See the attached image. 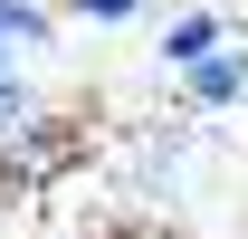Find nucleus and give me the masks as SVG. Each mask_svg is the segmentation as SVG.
Wrapping results in <instances>:
<instances>
[{
  "mask_svg": "<svg viewBox=\"0 0 248 239\" xmlns=\"http://www.w3.org/2000/svg\"><path fill=\"white\" fill-rule=\"evenodd\" d=\"M77 163H86V124L77 115H19L0 134V191H48Z\"/></svg>",
  "mask_w": 248,
  "mask_h": 239,
  "instance_id": "f257e3e1",
  "label": "nucleus"
},
{
  "mask_svg": "<svg viewBox=\"0 0 248 239\" xmlns=\"http://www.w3.org/2000/svg\"><path fill=\"white\" fill-rule=\"evenodd\" d=\"M182 96L201 105V115H219V105H239V96H248V48H239V38H219L210 58H201V67L182 77Z\"/></svg>",
  "mask_w": 248,
  "mask_h": 239,
  "instance_id": "f03ea898",
  "label": "nucleus"
},
{
  "mask_svg": "<svg viewBox=\"0 0 248 239\" xmlns=\"http://www.w3.org/2000/svg\"><path fill=\"white\" fill-rule=\"evenodd\" d=\"M219 38H229V19H219V10H182V19H162V67H172V77H191Z\"/></svg>",
  "mask_w": 248,
  "mask_h": 239,
  "instance_id": "7ed1b4c3",
  "label": "nucleus"
},
{
  "mask_svg": "<svg viewBox=\"0 0 248 239\" xmlns=\"http://www.w3.org/2000/svg\"><path fill=\"white\" fill-rule=\"evenodd\" d=\"M58 38V10L48 0H0V48L19 58V48H48Z\"/></svg>",
  "mask_w": 248,
  "mask_h": 239,
  "instance_id": "20e7f679",
  "label": "nucleus"
},
{
  "mask_svg": "<svg viewBox=\"0 0 248 239\" xmlns=\"http://www.w3.org/2000/svg\"><path fill=\"white\" fill-rule=\"evenodd\" d=\"M19 115H38V96H29V77H19V58L0 48V134H10Z\"/></svg>",
  "mask_w": 248,
  "mask_h": 239,
  "instance_id": "39448f33",
  "label": "nucleus"
},
{
  "mask_svg": "<svg viewBox=\"0 0 248 239\" xmlns=\"http://www.w3.org/2000/svg\"><path fill=\"white\" fill-rule=\"evenodd\" d=\"M77 19H95V29H124V19H143V0H67Z\"/></svg>",
  "mask_w": 248,
  "mask_h": 239,
  "instance_id": "423d86ee",
  "label": "nucleus"
},
{
  "mask_svg": "<svg viewBox=\"0 0 248 239\" xmlns=\"http://www.w3.org/2000/svg\"><path fill=\"white\" fill-rule=\"evenodd\" d=\"M58 239H77V230H58Z\"/></svg>",
  "mask_w": 248,
  "mask_h": 239,
  "instance_id": "0eeeda50",
  "label": "nucleus"
}]
</instances>
